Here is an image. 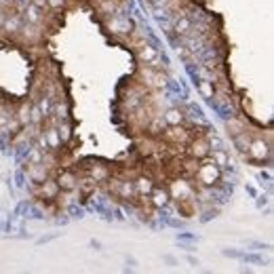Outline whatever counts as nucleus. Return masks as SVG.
Returning <instances> with one entry per match:
<instances>
[{
  "label": "nucleus",
  "instance_id": "obj_1",
  "mask_svg": "<svg viewBox=\"0 0 274 274\" xmlns=\"http://www.w3.org/2000/svg\"><path fill=\"white\" fill-rule=\"evenodd\" d=\"M141 76L146 78V82H148V84L156 86V89H163V86H167V76H165L158 68H152V66L141 68Z\"/></svg>",
  "mask_w": 274,
  "mask_h": 274
},
{
  "label": "nucleus",
  "instance_id": "obj_2",
  "mask_svg": "<svg viewBox=\"0 0 274 274\" xmlns=\"http://www.w3.org/2000/svg\"><path fill=\"white\" fill-rule=\"evenodd\" d=\"M218 177H220V167L215 163H205V165L198 167V179L203 181L205 186L215 184V181H218Z\"/></svg>",
  "mask_w": 274,
  "mask_h": 274
},
{
  "label": "nucleus",
  "instance_id": "obj_3",
  "mask_svg": "<svg viewBox=\"0 0 274 274\" xmlns=\"http://www.w3.org/2000/svg\"><path fill=\"white\" fill-rule=\"evenodd\" d=\"M247 152H249L253 158H257V161H262V158H266V156L270 154V148H268V143H266L264 139H255V141H249Z\"/></svg>",
  "mask_w": 274,
  "mask_h": 274
},
{
  "label": "nucleus",
  "instance_id": "obj_4",
  "mask_svg": "<svg viewBox=\"0 0 274 274\" xmlns=\"http://www.w3.org/2000/svg\"><path fill=\"white\" fill-rule=\"evenodd\" d=\"M139 59L150 64L152 68H158V51L152 45H146V42H143V45L139 47Z\"/></svg>",
  "mask_w": 274,
  "mask_h": 274
},
{
  "label": "nucleus",
  "instance_id": "obj_5",
  "mask_svg": "<svg viewBox=\"0 0 274 274\" xmlns=\"http://www.w3.org/2000/svg\"><path fill=\"white\" fill-rule=\"evenodd\" d=\"M108 27L114 34H127V32H131V21L125 19V17H112L108 21Z\"/></svg>",
  "mask_w": 274,
  "mask_h": 274
},
{
  "label": "nucleus",
  "instance_id": "obj_6",
  "mask_svg": "<svg viewBox=\"0 0 274 274\" xmlns=\"http://www.w3.org/2000/svg\"><path fill=\"white\" fill-rule=\"evenodd\" d=\"M169 192L167 190H163V188H156L154 192H152V203H154V207H158V209H161V207H167L169 205Z\"/></svg>",
  "mask_w": 274,
  "mask_h": 274
},
{
  "label": "nucleus",
  "instance_id": "obj_7",
  "mask_svg": "<svg viewBox=\"0 0 274 274\" xmlns=\"http://www.w3.org/2000/svg\"><path fill=\"white\" fill-rule=\"evenodd\" d=\"M181 120H184V114H181L177 108L167 110V114H165V123H167V125H171V127H179Z\"/></svg>",
  "mask_w": 274,
  "mask_h": 274
},
{
  "label": "nucleus",
  "instance_id": "obj_8",
  "mask_svg": "<svg viewBox=\"0 0 274 274\" xmlns=\"http://www.w3.org/2000/svg\"><path fill=\"white\" fill-rule=\"evenodd\" d=\"M45 139H47V146H49V148H57V146H59V143H62L59 131H57L55 127L47 129V131H45Z\"/></svg>",
  "mask_w": 274,
  "mask_h": 274
},
{
  "label": "nucleus",
  "instance_id": "obj_9",
  "mask_svg": "<svg viewBox=\"0 0 274 274\" xmlns=\"http://www.w3.org/2000/svg\"><path fill=\"white\" fill-rule=\"evenodd\" d=\"M25 21L32 23V25L40 21V9H38L36 5H32V3L27 5V9H25Z\"/></svg>",
  "mask_w": 274,
  "mask_h": 274
},
{
  "label": "nucleus",
  "instance_id": "obj_10",
  "mask_svg": "<svg viewBox=\"0 0 274 274\" xmlns=\"http://www.w3.org/2000/svg\"><path fill=\"white\" fill-rule=\"evenodd\" d=\"M3 27H5L7 32H19L21 30V19L17 15H13V17H9V19L3 21Z\"/></svg>",
  "mask_w": 274,
  "mask_h": 274
},
{
  "label": "nucleus",
  "instance_id": "obj_11",
  "mask_svg": "<svg viewBox=\"0 0 274 274\" xmlns=\"http://www.w3.org/2000/svg\"><path fill=\"white\" fill-rule=\"evenodd\" d=\"M213 163H215V165H218L220 169L228 167V163H230V158H228L226 150H213Z\"/></svg>",
  "mask_w": 274,
  "mask_h": 274
},
{
  "label": "nucleus",
  "instance_id": "obj_12",
  "mask_svg": "<svg viewBox=\"0 0 274 274\" xmlns=\"http://www.w3.org/2000/svg\"><path fill=\"white\" fill-rule=\"evenodd\" d=\"M59 188H64V190H72L76 186V179H74V175H70V173H64V175L59 177Z\"/></svg>",
  "mask_w": 274,
  "mask_h": 274
},
{
  "label": "nucleus",
  "instance_id": "obj_13",
  "mask_svg": "<svg viewBox=\"0 0 274 274\" xmlns=\"http://www.w3.org/2000/svg\"><path fill=\"white\" fill-rule=\"evenodd\" d=\"M137 192L139 194H150L152 192V181L148 177H139L137 179Z\"/></svg>",
  "mask_w": 274,
  "mask_h": 274
},
{
  "label": "nucleus",
  "instance_id": "obj_14",
  "mask_svg": "<svg viewBox=\"0 0 274 274\" xmlns=\"http://www.w3.org/2000/svg\"><path fill=\"white\" fill-rule=\"evenodd\" d=\"M91 175H93V181H104L106 177H108V169H104V167H93L91 169Z\"/></svg>",
  "mask_w": 274,
  "mask_h": 274
},
{
  "label": "nucleus",
  "instance_id": "obj_15",
  "mask_svg": "<svg viewBox=\"0 0 274 274\" xmlns=\"http://www.w3.org/2000/svg\"><path fill=\"white\" fill-rule=\"evenodd\" d=\"M120 194H123L125 198H131V196L135 194V186H133V181H123V184H120Z\"/></svg>",
  "mask_w": 274,
  "mask_h": 274
},
{
  "label": "nucleus",
  "instance_id": "obj_16",
  "mask_svg": "<svg viewBox=\"0 0 274 274\" xmlns=\"http://www.w3.org/2000/svg\"><path fill=\"white\" fill-rule=\"evenodd\" d=\"M198 89H200V93H203L205 97H213V86H211V80H200L198 82Z\"/></svg>",
  "mask_w": 274,
  "mask_h": 274
},
{
  "label": "nucleus",
  "instance_id": "obj_17",
  "mask_svg": "<svg viewBox=\"0 0 274 274\" xmlns=\"http://www.w3.org/2000/svg\"><path fill=\"white\" fill-rule=\"evenodd\" d=\"M42 161V150L40 148H32L30 150V158H27V165H38Z\"/></svg>",
  "mask_w": 274,
  "mask_h": 274
},
{
  "label": "nucleus",
  "instance_id": "obj_18",
  "mask_svg": "<svg viewBox=\"0 0 274 274\" xmlns=\"http://www.w3.org/2000/svg\"><path fill=\"white\" fill-rule=\"evenodd\" d=\"M42 194L49 196V198H53V196L57 194V184H53V181H45V186H42Z\"/></svg>",
  "mask_w": 274,
  "mask_h": 274
},
{
  "label": "nucleus",
  "instance_id": "obj_19",
  "mask_svg": "<svg viewBox=\"0 0 274 274\" xmlns=\"http://www.w3.org/2000/svg\"><path fill=\"white\" fill-rule=\"evenodd\" d=\"M167 135H169L171 139H175V141H184V139H186V131H184V129H177V127H175V129H171Z\"/></svg>",
  "mask_w": 274,
  "mask_h": 274
},
{
  "label": "nucleus",
  "instance_id": "obj_20",
  "mask_svg": "<svg viewBox=\"0 0 274 274\" xmlns=\"http://www.w3.org/2000/svg\"><path fill=\"white\" fill-rule=\"evenodd\" d=\"M209 148H213V150H226L222 137H218V135H211L209 137Z\"/></svg>",
  "mask_w": 274,
  "mask_h": 274
},
{
  "label": "nucleus",
  "instance_id": "obj_21",
  "mask_svg": "<svg viewBox=\"0 0 274 274\" xmlns=\"http://www.w3.org/2000/svg\"><path fill=\"white\" fill-rule=\"evenodd\" d=\"M207 152H209V148H207V143H205V141L194 143V150H192V154H194V156H205Z\"/></svg>",
  "mask_w": 274,
  "mask_h": 274
},
{
  "label": "nucleus",
  "instance_id": "obj_22",
  "mask_svg": "<svg viewBox=\"0 0 274 274\" xmlns=\"http://www.w3.org/2000/svg\"><path fill=\"white\" fill-rule=\"evenodd\" d=\"M19 123L21 125H30V108H27V106H23L19 110Z\"/></svg>",
  "mask_w": 274,
  "mask_h": 274
},
{
  "label": "nucleus",
  "instance_id": "obj_23",
  "mask_svg": "<svg viewBox=\"0 0 274 274\" xmlns=\"http://www.w3.org/2000/svg\"><path fill=\"white\" fill-rule=\"evenodd\" d=\"M66 112H68V110H66V106H62V104H57V106H55V116L59 118V120H64V118L68 116Z\"/></svg>",
  "mask_w": 274,
  "mask_h": 274
},
{
  "label": "nucleus",
  "instance_id": "obj_24",
  "mask_svg": "<svg viewBox=\"0 0 274 274\" xmlns=\"http://www.w3.org/2000/svg\"><path fill=\"white\" fill-rule=\"evenodd\" d=\"M9 125V114L0 108V127H7Z\"/></svg>",
  "mask_w": 274,
  "mask_h": 274
},
{
  "label": "nucleus",
  "instance_id": "obj_25",
  "mask_svg": "<svg viewBox=\"0 0 274 274\" xmlns=\"http://www.w3.org/2000/svg\"><path fill=\"white\" fill-rule=\"evenodd\" d=\"M47 7L49 9H59V7H64V0H47Z\"/></svg>",
  "mask_w": 274,
  "mask_h": 274
},
{
  "label": "nucleus",
  "instance_id": "obj_26",
  "mask_svg": "<svg viewBox=\"0 0 274 274\" xmlns=\"http://www.w3.org/2000/svg\"><path fill=\"white\" fill-rule=\"evenodd\" d=\"M57 131H59V137H62V139H68V137H70V129H68L66 125H64V127L59 125V129H57Z\"/></svg>",
  "mask_w": 274,
  "mask_h": 274
},
{
  "label": "nucleus",
  "instance_id": "obj_27",
  "mask_svg": "<svg viewBox=\"0 0 274 274\" xmlns=\"http://www.w3.org/2000/svg\"><path fill=\"white\" fill-rule=\"evenodd\" d=\"M32 5H36L38 9H47V0H32Z\"/></svg>",
  "mask_w": 274,
  "mask_h": 274
}]
</instances>
